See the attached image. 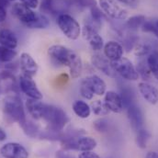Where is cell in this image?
<instances>
[{
  "label": "cell",
  "instance_id": "cell-13",
  "mask_svg": "<svg viewBox=\"0 0 158 158\" xmlns=\"http://www.w3.org/2000/svg\"><path fill=\"white\" fill-rule=\"evenodd\" d=\"M138 91L149 104L156 105L158 103V88L155 85L146 81L140 82L138 84Z\"/></svg>",
  "mask_w": 158,
  "mask_h": 158
},
{
  "label": "cell",
  "instance_id": "cell-47",
  "mask_svg": "<svg viewBox=\"0 0 158 158\" xmlns=\"http://www.w3.org/2000/svg\"><path fill=\"white\" fill-rule=\"evenodd\" d=\"M7 1H15V0H7Z\"/></svg>",
  "mask_w": 158,
  "mask_h": 158
},
{
  "label": "cell",
  "instance_id": "cell-33",
  "mask_svg": "<svg viewBox=\"0 0 158 158\" xmlns=\"http://www.w3.org/2000/svg\"><path fill=\"white\" fill-rule=\"evenodd\" d=\"M17 56L15 50H10L0 45V64H6L12 62Z\"/></svg>",
  "mask_w": 158,
  "mask_h": 158
},
{
  "label": "cell",
  "instance_id": "cell-40",
  "mask_svg": "<svg viewBox=\"0 0 158 158\" xmlns=\"http://www.w3.org/2000/svg\"><path fill=\"white\" fill-rule=\"evenodd\" d=\"M117 1L132 8H135L138 6V0H117Z\"/></svg>",
  "mask_w": 158,
  "mask_h": 158
},
{
  "label": "cell",
  "instance_id": "cell-19",
  "mask_svg": "<svg viewBox=\"0 0 158 158\" xmlns=\"http://www.w3.org/2000/svg\"><path fill=\"white\" fill-rule=\"evenodd\" d=\"M0 86L2 88V91H16V78L11 71L6 69L4 71H0Z\"/></svg>",
  "mask_w": 158,
  "mask_h": 158
},
{
  "label": "cell",
  "instance_id": "cell-12",
  "mask_svg": "<svg viewBox=\"0 0 158 158\" xmlns=\"http://www.w3.org/2000/svg\"><path fill=\"white\" fill-rule=\"evenodd\" d=\"M91 64L96 69H98L104 75L110 77H116L117 75L112 68L111 62L109 61L104 54H100V53L93 54L91 57Z\"/></svg>",
  "mask_w": 158,
  "mask_h": 158
},
{
  "label": "cell",
  "instance_id": "cell-22",
  "mask_svg": "<svg viewBox=\"0 0 158 158\" xmlns=\"http://www.w3.org/2000/svg\"><path fill=\"white\" fill-rule=\"evenodd\" d=\"M121 97L122 102L124 109H127L130 105L134 104V98H135V94L132 89L129 85L126 84H121L119 85V93Z\"/></svg>",
  "mask_w": 158,
  "mask_h": 158
},
{
  "label": "cell",
  "instance_id": "cell-35",
  "mask_svg": "<svg viewBox=\"0 0 158 158\" xmlns=\"http://www.w3.org/2000/svg\"><path fill=\"white\" fill-rule=\"evenodd\" d=\"M70 80V76L66 73H62L60 75H58L52 81V85L53 86L57 87V88H61L65 86L68 82Z\"/></svg>",
  "mask_w": 158,
  "mask_h": 158
},
{
  "label": "cell",
  "instance_id": "cell-37",
  "mask_svg": "<svg viewBox=\"0 0 158 158\" xmlns=\"http://www.w3.org/2000/svg\"><path fill=\"white\" fill-rule=\"evenodd\" d=\"M142 31L143 32H147V33H152L155 36H156L158 38V29L156 26L155 23L151 22V21H147L145 20V22L143 24L142 26Z\"/></svg>",
  "mask_w": 158,
  "mask_h": 158
},
{
  "label": "cell",
  "instance_id": "cell-25",
  "mask_svg": "<svg viewBox=\"0 0 158 158\" xmlns=\"http://www.w3.org/2000/svg\"><path fill=\"white\" fill-rule=\"evenodd\" d=\"M151 138V133L146 129H140L136 131V144L141 149H145L148 141Z\"/></svg>",
  "mask_w": 158,
  "mask_h": 158
},
{
  "label": "cell",
  "instance_id": "cell-26",
  "mask_svg": "<svg viewBox=\"0 0 158 158\" xmlns=\"http://www.w3.org/2000/svg\"><path fill=\"white\" fill-rule=\"evenodd\" d=\"M21 128L23 129L24 132L30 136V137H32V138H39L40 133V127L34 122L31 121V120H26L24 123H22L21 125Z\"/></svg>",
  "mask_w": 158,
  "mask_h": 158
},
{
  "label": "cell",
  "instance_id": "cell-17",
  "mask_svg": "<svg viewBox=\"0 0 158 158\" xmlns=\"http://www.w3.org/2000/svg\"><path fill=\"white\" fill-rule=\"evenodd\" d=\"M20 69L23 73V75L29 76L31 77H34L39 69L38 64L33 59V57L29 54L28 52H22L20 55V61H19Z\"/></svg>",
  "mask_w": 158,
  "mask_h": 158
},
{
  "label": "cell",
  "instance_id": "cell-20",
  "mask_svg": "<svg viewBox=\"0 0 158 158\" xmlns=\"http://www.w3.org/2000/svg\"><path fill=\"white\" fill-rule=\"evenodd\" d=\"M88 81L93 92L97 96H103L107 92V84L106 82L98 75H91L85 77Z\"/></svg>",
  "mask_w": 158,
  "mask_h": 158
},
{
  "label": "cell",
  "instance_id": "cell-34",
  "mask_svg": "<svg viewBox=\"0 0 158 158\" xmlns=\"http://www.w3.org/2000/svg\"><path fill=\"white\" fill-rule=\"evenodd\" d=\"M110 120L106 118H98L95 122H94V128L95 130L99 132V133H105L108 132L110 130Z\"/></svg>",
  "mask_w": 158,
  "mask_h": 158
},
{
  "label": "cell",
  "instance_id": "cell-7",
  "mask_svg": "<svg viewBox=\"0 0 158 158\" xmlns=\"http://www.w3.org/2000/svg\"><path fill=\"white\" fill-rule=\"evenodd\" d=\"M98 6L102 12L112 19L124 20L128 17V12L114 0H98Z\"/></svg>",
  "mask_w": 158,
  "mask_h": 158
},
{
  "label": "cell",
  "instance_id": "cell-11",
  "mask_svg": "<svg viewBox=\"0 0 158 158\" xmlns=\"http://www.w3.org/2000/svg\"><path fill=\"white\" fill-rule=\"evenodd\" d=\"M0 154L4 158H28L27 149L18 143H7L0 148Z\"/></svg>",
  "mask_w": 158,
  "mask_h": 158
},
{
  "label": "cell",
  "instance_id": "cell-46",
  "mask_svg": "<svg viewBox=\"0 0 158 158\" xmlns=\"http://www.w3.org/2000/svg\"><path fill=\"white\" fill-rule=\"evenodd\" d=\"M1 94H2V88H1V86H0V96H1Z\"/></svg>",
  "mask_w": 158,
  "mask_h": 158
},
{
  "label": "cell",
  "instance_id": "cell-45",
  "mask_svg": "<svg viewBox=\"0 0 158 158\" xmlns=\"http://www.w3.org/2000/svg\"><path fill=\"white\" fill-rule=\"evenodd\" d=\"M155 24H156V26L157 27V29H158V19L156 21V23H155Z\"/></svg>",
  "mask_w": 158,
  "mask_h": 158
},
{
  "label": "cell",
  "instance_id": "cell-14",
  "mask_svg": "<svg viewBox=\"0 0 158 158\" xmlns=\"http://www.w3.org/2000/svg\"><path fill=\"white\" fill-rule=\"evenodd\" d=\"M126 110H127V116H128L131 127L135 131L142 129L144 123V118H143V114L140 107H138L134 103V104L130 105Z\"/></svg>",
  "mask_w": 158,
  "mask_h": 158
},
{
  "label": "cell",
  "instance_id": "cell-5",
  "mask_svg": "<svg viewBox=\"0 0 158 158\" xmlns=\"http://www.w3.org/2000/svg\"><path fill=\"white\" fill-rule=\"evenodd\" d=\"M111 65L116 75L126 81L135 82L139 79L136 66L128 58L121 57L115 62H111Z\"/></svg>",
  "mask_w": 158,
  "mask_h": 158
},
{
  "label": "cell",
  "instance_id": "cell-29",
  "mask_svg": "<svg viewBox=\"0 0 158 158\" xmlns=\"http://www.w3.org/2000/svg\"><path fill=\"white\" fill-rule=\"evenodd\" d=\"M79 93L81 97L86 100H91L94 97V92L88 83L86 78L82 79L80 81V86H79Z\"/></svg>",
  "mask_w": 158,
  "mask_h": 158
},
{
  "label": "cell",
  "instance_id": "cell-39",
  "mask_svg": "<svg viewBox=\"0 0 158 158\" xmlns=\"http://www.w3.org/2000/svg\"><path fill=\"white\" fill-rule=\"evenodd\" d=\"M77 158H101L98 154L94 153L93 151H87V152H82Z\"/></svg>",
  "mask_w": 158,
  "mask_h": 158
},
{
  "label": "cell",
  "instance_id": "cell-8",
  "mask_svg": "<svg viewBox=\"0 0 158 158\" xmlns=\"http://www.w3.org/2000/svg\"><path fill=\"white\" fill-rule=\"evenodd\" d=\"M19 87L29 98L38 100L42 99V94L32 77L22 74L19 79Z\"/></svg>",
  "mask_w": 158,
  "mask_h": 158
},
{
  "label": "cell",
  "instance_id": "cell-38",
  "mask_svg": "<svg viewBox=\"0 0 158 158\" xmlns=\"http://www.w3.org/2000/svg\"><path fill=\"white\" fill-rule=\"evenodd\" d=\"M20 2L31 9L37 8L39 6V0H20Z\"/></svg>",
  "mask_w": 158,
  "mask_h": 158
},
{
  "label": "cell",
  "instance_id": "cell-3",
  "mask_svg": "<svg viewBox=\"0 0 158 158\" xmlns=\"http://www.w3.org/2000/svg\"><path fill=\"white\" fill-rule=\"evenodd\" d=\"M3 110L6 118H10L13 121H17L19 125L27 120L24 105L21 98L17 95H7L4 98Z\"/></svg>",
  "mask_w": 158,
  "mask_h": 158
},
{
  "label": "cell",
  "instance_id": "cell-43",
  "mask_svg": "<svg viewBox=\"0 0 158 158\" xmlns=\"http://www.w3.org/2000/svg\"><path fill=\"white\" fill-rule=\"evenodd\" d=\"M6 138V133L5 132V131L0 127V142H3L5 141Z\"/></svg>",
  "mask_w": 158,
  "mask_h": 158
},
{
  "label": "cell",
  "instance_id": "cell-4",
  "mask_svg": "<svg viewBox=\"0 0 158 158\" xmlns=\"http://www.w3.org/2000/svg\"><path fill=\"white\" fill-rule=\"evenodd\" d=\"M57 25L64 35L72 40H76L81 35L82 29L79 22L71 15L63 13L59 14L56 19Z\"/></svg>",
  "mask_w": 158,
  "mask_h": 158
},
{
  "label": "cell",
  "instance_id": "cell-15",
  "mask_svg": "<svg viewBox=\"0 0 158 158\" xmlns=\"http://www.w3.org/2000/svg\"><path fill=\"white\" fill-rule=\"evenodd\" d=\"M123 53H124L123 46L116 40H110L104 44L103 54L110 62H115L120 59L123 56Z\"/></svg>",
  "mask_w": 158,
  "mask_h": 158
},
{
  "label": "cell",
  "instance_id": "cell-36",
  "mask_svg": "<svg viewBox=\"0 0 158 158\" xmlns=\"http://www.w3.org/2000/svg\"><path fill=\"white\" fill-rule=\"evenodd\" d=\"M70 6H76L78 7H91L97 6L95 0H67Z\"/></svg>",
  "mask_w": 158,
  "mask_h": 158
},
{
  "label": "cell",
  "instance_id": "cell-24",
  "mask_svg": "<svg viewBox=\"0 0 158 158\" xmlns=\"http://www.w3.org/2000/svg\"><path fill=\"white\" fill-rule=\"evenodd\" d=\"M91 111L97 115V116H100V117H104V116H107L110 114V110L108 109V107L106 106L104 100H95L91 103Z\"/></svg>",
  "mask_w": 158,
  "mask_h": 158
},
{
  "label": "cell",
  "instance_id": "cell-23",
  "mask_svg": "<svg viewBox=\"0 0 158 158\" xmlns=\"http://www.w3.org/2000/svg\"><path fill=\"white\" fill-rule=\"evenodd\" d=\"M72 109L74 113L80 118H87L92 112L90 106L81 99H77L73 102Z\"/></svg>",
  "mask_w": 158,
  "mask_h": 158
},
{
  "label": "cell",
  "instance_id": "cell-10",
  "mask_svg": "<svg viewBox=\"0 0 158 158\" xmlns=\"http://www.w3.org/2000/svg\"><path fill=\"white\" fill-rule=\"evenodd\" d=\"M12 14L25 26H28L31 22H33L36 18L38 13L34 12L31 8L28 7L21 2L19 3H15L12 6Z\"/></svg>",
  "mask_w": 158,
  "mask_h": 158
},
{
  "label": "cell",
  "instance_id": "cell-18",
  "mask_svg": "<svg viewBox=\"0 0 158 158\" xmlns=\"http://www.w3.org/2000/svg\"><path fill=\"white\" fill-rule=\"evenodd\" d=\"M0 45L10 50H15L18 46V38L9 29L0 30Z\"/></svg>",
  "mask_w": 158,
  "mask_h": 158
},
{
  "label": "cell",
  "instance_id": "cell-32",
  "mask_svg": "<svg viewBox=\"0 0 158 158\" xmlns=\"http://www.w3.org/2000/svg\"><path fill=\"white\" fill-rule=\"evenodd\" d=\"M136 70L138 72V75H139V78L143 79V81H146L148 82L151 77H153L151 72H150V69L147 65V63L144 62V61H140L137 65H136Z\"/></svg>",
  "mask_w": 158,
  "mask_h": 158
},
{
  "label": "cell",
  "instance_id": "cell-28",
  "mask_svg": "<svg viewBox=\"0 0 158 158\" xmlns=\"http://www.w3.org/2000/svg\"><path fill=\"white\" fill-rule=\"evenodd\" d=\"M145 17L143 15H137L131 17L126 21V26L131 31H137L138 29L142 28L143 24L145 22Z\"/></svg>",
  "mask_w": 158,
  "mask_h": 158
},
{
  "label": "cell",
  "instance_id": "cell-1",
  "mask_svg": "<svg viewBox=\"0 0 158 158\" xmlns=\"http://www.w3.org/2000/svg\"><path fill=\"white\" fill-rule=\"evenodd\" d=\"M48 54L52 62L59 66H66L69 69V76L73 79L78 78L83 72V63L78 54L72 49L54 44L48 49Z\"/></svg>",
  "mask_w": 158,
  "mask_h": 158
},
{
  "label": "cell",
  "instance_id": "cell-31",
  "mask_svg": "<svg viewBox=\"0 0 158 158\" xmlns=\"http://www.w3.org/2000/svg\"><path fill=\"white\" fill-rule=\"evenodd\" d=\"M152 52H154V49L151 44L147 42H137L134 46V53L138 57H144L145 55H149Z\"/></svg>",
  "mask_w": 158,
  "mask_h": 158
},
{
  "label": "cell",
  "instance_id": "cell-44",
  "mask_svg": "<svg viewBox=\"0 0 158 158\" xmlns=\"http://www.w3.org/2000/svg\"><path fill=\"white\" fill-rule=\"evenodd\" d=\"M145 158H158V153L157 152H149Z\"/></svg>",
  "mask_w": 158,
  "mask_h": 158
},
{
  "label": "cell",
  "instance_id": "cell-6",
  "mask_svg": "<svg viewBox=\"0 0 158 158\" xmlns=\"http://www.w3.org/2000/svg\"><path fill=\"white\" fill-rule=\"evenodd\" d=\"M62 144L65 150L87 152L94 150L97 147L98 143L97 141L92 137L78 135L64 140V142H62Z\"/></svg>",
  "mask_w": 158,
  "mask_h": 158
},
{
  "label": "cell",
  "instance_id": "cell-9",
  "mask_svg": "<svg viewBox=\"0 0 158 158\" xmlns=\"http://www.w3.org/2000/svg\"><path fill=\"white\" fill-rule=\"evenodd\" d=\"M81 32H82L84 39L88 41L90 48L94 52H98L103 49V47H104L103 38L98 34V30L95 27L85 23L84 25Z\"/></svg>",
  "mask_w": 158,
  "mask_h": 158
},
{
  "label": "cell",
  "instance_id": "cell-21",
  "mask_svg": "<svg viewBox=\"0 0 158 158\" xmlns=\"http://www.w3.org/2000/svg\"><path fill=\"white\" fill-rule=\"evenodd\" d=\"M44 106H45V104L38 99L29 98L26 101V109H27L29 114L35 119L42 118Z\"/></svg>",
  "mask_w": 158,
  "mask_h": 158
},
{
  "label": "cell",
  "instance_id": "cell-16",
  "mask_svg": "<svg viewBox=\"0 0 158 158\" xmlns=\"http://www.w3.org/2000/svg\"><path fill=\"white\" fill-rule=\"evenodd\" d=\"M104 102L110 111L114 113H120L124 110L123 102L120 95L116 91L110 90L107 91L104 95Z\"/></svg>",
  "mask_w": 158,
  "mask_h": 158
},
{
  "label": "cell",
  "instance_id": "cell-27",
  "mask_svg": "<svg viewBox=\"0 0 158 158\" xmlns=\"http://www.w3.org/2000/svg\"><path fill=\"white\" fill-rule=\"evenodd\" d=\"M147 65L150 69L152 76L158 80V51L152 52L146 59Z\"/></svg>",
  "mask_w": 158,
  "mask_h": 158
},
{
  "label": "cell",
  "instance_id": "cell-30",
  "mask_svg": "<svg viewBox=\"0 0 158 158\" xmlns=\"http://www.w3.org/2000/svg\"><path fill=\"white\" fill-rule=\"evenodd\" d=\"M49 26H50L49 19L45 15L38 13L36 19L33 22H31V24H29L28 26H26V27H28L29 29H39V30H41V29H47Z\"/></svg>",
  "mask_w": 158,
  "mask_h": 158
},
{
  "label": "cell",
  "instance_id": "cell-2",
  "mask_svg": "<svg viewBox=\"0 0 158 158\" xmlns=\"http://www.w3.org/2000/svg\"><path fill=\"white\" fill-rule=\"evenodd\" d=\"M42 118L48 124V130L52 131H64L65 125L69 122L67 113L60 107L45 104Z\"/></svg>",
  "mask_w": 158,
  "mask_h": 158
},
{
  "label": "cell",
  "instance_id": "cell-41",
  "mask_svg": "<svg viewBox=\"0 0 158 158\" xmlns=\"http://www.w3.org/2000/svg\"><path fill=\"white\" fill-rule=\"evenodd\" d=\"M6 19V11L3 6L0 5V22L5 21Z\"/></svg>",
  "mask_w": 158,
  "mask_h": 158
},
{
  "label": "cell",
  "instance_id": "cell-42",
  "mask_svg": "<svg viewBox=\"0 0 158 158\" xmlns=\"http://www.w3.org/2000/svg\"><path fill=\"white\" fill-rule=\"evenodd\" d=\"M56 158H75L74 156H72L71 155L65 153V152H58L56 154Z\"/></svg>",
  "mask_w": 158,
  "mask_h": 158
}]
</instances>
